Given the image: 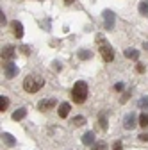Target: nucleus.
I'll use <instances>...</instances> for the list:
<instances>
[{"label":"nucleus","instance_id":"f257e3e1","mask_svg":"<svg viewBox=\"0 0 148 150\" xmlns=\"http://www.w3.org/2000/svg\"><path fill=\"white\" fill-rule=\"evenodd\" d=\"M87 98V84L84 81L75 82V86L71 88V100L75 104H84Z\"/></svg>","mask_w":148,"mask_h":150},{"label":"nucleus","instance_id":"f03ea898","mask_svg":"<svg viewBox=\"0 0 148 150\" xmlns=\"http://www.w3.org/2000/svg\"><path fill=\"white\" fill-rule=\"evenodd\" d=\"M43 84H45V81L39 75H27L25 81H23V89L27 93H36L43 88Z\"/></svg>","mask_w":148,"mask_h":150},{"label":"nucleus","instance_id":"7ed1b4c3","mask_svg":"<svg viewBox=\"0 0 148 150\" xmlns=\"http://www.w3.org/2000/svg\"><path fill=\"white\" fill-rule=\"evenodd\" d=\"M97 45L100 47V54H102V57H104L105 63H111V61L114 59V52H113L111 45L107 43V40L102 34H97Z\"/></svg>","mask_w":148,"mask_h":150},{"label":"nucleus","instance_id":"20e7f679","mask_svg":"<svg viewBox=\"0 0 148 150\" xmlns=\"http://www.w3.org/2000/svg\"><path fill=\"white\" fill-rule=\"evenodd\" d=\"M102 18H104V23H105V29L107 30H111L114 27V22H116V14L111 11V9H105L104 13H102Z\"/></svg>","mask_w":148,"mask_h":150},{"label":"nucleus","instance_id":"39448f33","mask_svg":"<svg viewBox=\"0 0 148 150\" xmlns=\"http://www.w3.org/2000/svg\"><path fill=\"white\" fill-rule=\"evenodd\" d=\"M136 125H139V123H137L136 115H134V112H128V115L125 116V120H123V127H125L127 130H132Z\"/></svg>","mask_w":148,"mask_h":150},{"label":"nucleus","instance_id":"423d86ee","mask_svg":"<svg viewBox=\"0 0 148 150\" xmlns=\"http://www.w3.org/2000/svg\"><path fill=\"white\" fill-rule=\"evenodd\" d=\"M18 71H20V70H18V66H16L14 63H6V64H4V73H6V77H7V79L16 77Z\"/></svg>","mask_w":148,"mask_h":150},{"label":"nucleus","instance_id":"0eeeda50","mask_svg":"<svg viewBox=\"0 0 148 150\" xmlns=\"http://www.w3.org/2000/svg\"><path fill=\"white\" fill-rule=\"evenodd\" d=\"M55 98H45V100H41L39 104H38V109L39 111H48V109H52V107H55Z\"/></svg>","mask_w":148,"mask_h":150},{"label":"nucleus","instance_id":"6e6552de","mask_svg":"<svg viewBox=\"0 0 148 150\" xmlns=\"http://www.w3.org/2000/svg\"><path fill=\"white\" fill-rule=\"evenodd\" d=\"M14 55H16V48L13 45H7L2 48V59H13Z\"/></svg>","mask_w":148,"mask_h":150},{"label":"nucleus","instance_id":"1a4fd4ad","mask_svg":"<svg viewBox=\"0 0 148 150\" xmlns=\"http://www.w3.org/2000/svg\"><path fill=\"white\" fill-rule=\"evenodd\" d=\"M13 32H14V36L20 40V38H23V25H22V22H18V20H14L13 23Z\"/></svg>","mask_w":148,"mask_h":150},{"label":"nucleus","instance_id":"9d476101","mask_svg":"<svg viewBox=\"0 0 148 150\" xmlns=\"http://www.w3.org/2000/svg\"><path fill=\"white\" fill-rule=\"evenodd\" d=\"M82 143H84L86 146L95 145V132H93V130H87V132L82 136Z\"/></svg>","mask_w":148,"mask_h":150},{"label":"nucleus","instance_id":"9b49d317","mask_svg":"<svg viewBox=\"0 0 148 150\" xmlns=\"http://www.w3.org/2000/svg\"><path fill=\"white\" fill-rule=\"evenodd\" d=\"M123 54H125L127 59H132V61H137V59H139V52H137L136 48H127Z\"/></svg>","mask_w":148,"mask_h":150},{"label":"nucleus","instance_id":"f8f14e48","mask_svg":"<svg viewBox=\"0 0 148 150\" xmlns=\"http://www.w3.org/2000/svg\"><path fill=\"white\" fill-rule=\"evenodd\" d=\"M25 116H27V109H25V107H20V109H16V111L13 112V120H14V122L23 120Z\"/></svg>","mask_w":148,"mask_h":150},{"label":"nucleus","instance_id":"ddd939ff","mask_svg":"<svg viewBox=\"0 0 148 150\" xmlns=\"http://www.w3.org/2000/svg\"><path fill=\"white\" fill-rule=\"evenodd\" d=\"M68 112H70V104H68V102H63L61 107L57 109V115H59L61 118H66V116H68Z\"/></svg>","mask_w":148,"mask_h":150},{"label":"nucleus","instance_id":"4468645a","mask_svg":"<svg viewBox=\"0 0 148 150\" xmlns=\"http://www.w3.org/2000/svg\"><path fill=\"white\" fill-rule=\"evenodd\" d=\"M2 141H4L7 146H14V145H16V139H14L13 134H9V132H2Z\"/></svg>","mask_w":148,"mask_h":150},{"label":"nucleus","instance_id":"2eb2a0df","mask_svg":"<svg viewBox=\"0 0 148 150\" xmlns=\"http://www.w3.org/2000/svg\"><path fill=\"white\" fill-rule=\"evenodd\" d=\"M91 57H93V52H91V50H86V48L79 50V59L87 61V59H91Z\"/></svg>","mask_w":148,"mask_h":150},{"label":"nucleus","instance_id":"dca6fc26","mask_svg":"<svg viewBox=\"0 0 148 150\" xmlns=\"http://www.w3.org/2000/svg\"><path fill=\"white\" fill-rule=\"evenodd\" d=\"M98 125H100V129H104V130H107V129H109V123H107V116L104 115V112H100V116H98Z\"/></svg>","mask_w":148,"mask_h":150},{"label":"nucleus","instance_id":"f3484780","mask_svg":"<svg viewBox=\"0 0 148 150\" xmlns=\"http://www.w3.org/2000/svg\"><path fill=\"white\" fill-rule=\"evenodd\" d=\"M7 107H9V98L2 95V97H0V111L6 112V111H7Z\"/></svg>","mask_w":148,"mask_h":150},{"label":"nucleus","instance_id":"a211bd4d","mask_svg":"<svg viewBox=\"0 0 148 150\" xmlns=\"http://www.w3.org/2000/svg\"><path fill=\"white\" fill-rule=\"evenodd\" d=\"M139 14L148 18V2H141L139 4Z\"/></svg>","mask_w":148,"mask_h":150},{"label":"nucleus","instance_id":"6ab92c4d","mask_svg":"<svg viewBox=\"0 0 148 150\" xmlns=\"http://www.w3.org/2000/svg\"><path fill=\"white\" fill-rule=\"evenodd\" d=\"M73 125H75V127H82L84 123H86V118L84 116H75V118H73V122H71Z\"/></svg>","mask_w":148,"mask_h":150},{"label":"nucleus","instance_id":"aec40b11","mask_svg":"<svg viewBox=\"0 0 148 150\" xmlns=\"http://www.w3.org/2000/svg\"><path fill=\"white\" fill-rule=\"evenodd\" d=\"M139 125L144 127V129H148V115H146V112H143V115L139 116Z\"/></svg>","mask_w":148,"mask_h":150},{"label":"nucleus","instance_id":"412c9836","mask_svg":"<svg viewBox=\"0 0 148 150\" xmlns=\"http://www.w3.org/2000/svg\"><path fill=\"white\" fill-rule=\"evenodd\" d=\"M137 107H139V109H146V107H148V97H143V98L137 102Z\"/></svg>","mask_w":148,"mask_h":150},{"label":"nucleus","instance_id":"4be33fe9","mask_svg":"<svg viewBox=\"0 0 148 150\" xmlns=\"http://www.w3.org/2000/svg\"><path fill=\"white\" fill-rule=\"evenodd\" d=\"M93 150H107V145L104 141H98V143L93 145Z\"/></svg>","mask_w":148,"mask_h":150},{"label":"nucleus","instance_id":"5701e85b","mask_svg":"<svg viewBox=\"0 0 148 150\" xmlns=\"http://www.w3.org/2000/svg\"><path fill=\"white\" fill-rule=\"evenodd\" d=\"M130 95H132V91H130V89H127V91L123 93V95H121V100H120V102H121V104H125L128 98H130Z\"/></svg>","mask_w":148,"mask_h":150},{"label":"nucleus","instance_id":"b1692460","mask_svg":"<svg viewBox=\"0 0 148 150\" xmlns=\"http://www.w3.org/2000/svg\"><path fill=\"white\" fill-rule=\"evenodd\" d=\"M136 70H137L139 73H144V70H146V66H144L143 63H137V64H136Z\"/></svg>","mask_w":148,"mask_h":150},{"label":"nucleus","instance_id":"393cba45","mask_svg":"<svg viewBox=\"0 0 148 150\" xmlns=\"http://www.w3.org/2000/svg\"><path fill=\"white\" fill-rule=\"evenodd\" d=\"M113 150H123V143H121V141H114Z\"/></svg>","mask_w":148,"mask_h":150},{"label":"nucleus","instance_id":"a878e982","mask_svg":"<svg viewBox=\"0 0 148 150\" xmlns=\"http://www.w3.org/2000/svg\"><path fill=\"white\" fill-rule=\"evenodd\" d=\"M52 66H54V70H55V71H59V70L63 68V64H61L59 61H54V63H52Z\"/></svg>","mask_w":148,"mask_h":150},{"label":"nucleus","instance_id":"bb28decb","mask_svg":"<svg viewBox=\"0 0 148 150\" xmlns=\"http://www.w3.org/2000/svg\"><path fill=\"white\" fill-rule=\"evenodd\" d=\"M123 88H125L123 82H116V84H114V91H123Z\"/></svg>","mask_w":148,"mask_h":150},{"label":"nucleus","instance_id":"cd10ccee","mask_svg":"<svg viewBox=\"0 0 148 150\" xmlns=\"http://www.w3.org/2000/svg\"><path fill=\"white\" fill-rule=\"evenodd\" d=\"M20 50H22V52H23L25 55H29V54H30V47H27V45H23V47H22Z\"/></svg>","mask_w":148,"mask_h":150},{"label":"nucleus","instance_id":"c85d7f7f","mask_svg":"<svg viewBox=\"0 0 148 150\" xmlns=\"http://www.w3.org/2000/svg\"><path fill=\"white\" fill-rule=\"evenodd\" d=\"M0 22H2V25H7V20H6V14L0 13Z\"/></svg>","mask_w":148,"mask_h":150},{"label":"nucleus","instance_id":"c756f323","mask_svg":"<svg viewBox=\"0 0 148 150\" xmlns=\"http://www.w3.org/2000/svg\"><path fill=\"white\" fill-rule=\"evenodd\" d=\"M137 138H139L141 141H148V134H146V132H143V134H139Z\"/></svg>","mask_w":148,"mask_h":150},{"label":"nucleus","instance_id":"7c9ffc66","mask_svg":"<svg viewBox=\"0 0 148 150\" xmlns=\"http://www.w3.org/2000/svg\"><path fill=\"white\" fill-rule=\"evenodd\" d=\"M143 48H144V50L148 52V41H144V43H143Z\"/></svg>","mask_w":148,"mask_h":150},{"label":"nucleus","instance_id":"2f4dec72","mask_svg":"<svg viewBox=\"0 0 148 150\" xmlns=\"http://www.w3.org/2000/svg\"><path fill=\"white\" fill-rule=\"evenodd\" d=\"M64 2H66V4L70 6V4H73V0H64Z\"/></svg>","mask_w":148,"mask_h":150}]
</instances>
